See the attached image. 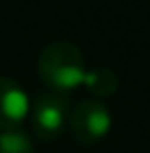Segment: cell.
I'll return each instance as SVG.
<instances>
[{"label": "cell", "instance_id": "8992f818", "mask_svg": "<svg viewBox=\"0 0 150 153\" xmlns=\"http://www.w3.org/2000/svg\"><path fill=\"white\" fill-rule=\"evenodd\" d=\"M0 153H33V140L20 126L0 129Z\"/></svg>", "mask_w": 150, "mask_h": 153}, {"label": "cell", "instance_id": "7a4b0ae2", "mask_svg": "<svg viewBox=\"0 0 150 153\" xmlns=\"http://www.w3.org/2000/svg\"><path fill=\"white\" fill-rule=\"evenodd\" d=\"M113 126V113L102 100L82 98L69 111V129L71 138L80 146H93L104 140Z\"/></svg>", "mask_w": 150, "mask_h": 153}, {"label": "cell", "instance_id": "6da1fadb", "mask_svg": "<svg viewBox=\"0 0 150 153\" xmlns=\"http://www.w3.org/2000/svg\"><path fill=\"white\" fill-rule=\"evenodd\" d=\"M38 76L53 93L73 91L82 87L86 76V60L80 47L71 40H51L38 53Z\"/></svg>", "mask_w": 150, "mask_h": 153}, {"label": "cell", "instance_id": "277c9868", "mask_svg": "<svg viewBox=\"0 0 150 153\" xmlns=\"http://www.w3.org/2000/svg\"><path fill=\"white\" fill-rule=\"evenodd\" d=\"M31 111V100L22 87L9 76H0V129L20 126Z\"/></svg>", "mask_w": 150, "mask_h": 153}, {"label": "cell", "instance_id": "3957f363", "mask_svg": "<svg viewBox=\"0 0 150 153\" xmlns=\"http://www.w3.org/2000/svg\"><path fill=\"white\" fill-rule=\"evenodd\" d=\"M69 100L62 93L44 91L38 93V98L31 104V131L38 140L53 142L64 133L69 124Z\"/></svg>", "mask_w": 150, "mask_h": 153}, {"label": "cell", "instance_id": "5b68a950", "mask_svg": "<svg viewBox=\"0 0 150 153\" xmlns=\"http://www.w3.org/2000/svg\"><path fill=\"white\" fill-rule=\"evenodd\" d=\"M82 87L95 100H102V102H104V98H113L117 93V89H119V76H117L115 69H110V67L95 65V67H91V69H86Z\"/></svg>", "mask_w": 150, "mask_h": 153}]
</instances>
